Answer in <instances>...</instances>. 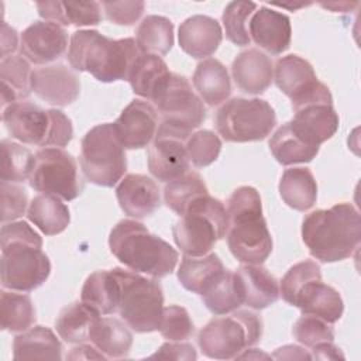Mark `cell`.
Masks as SVG:
<instances>
[{
  "label": "cell",
  "mask_w": 361,
  "mask_h": 361,
  "mask_svg": "<svg viewBox=\"0 0 361 361\" xmlns=\"http://www.w3.org/2000/svg\"><path fill=\"white\" fill-rule=\"evenodd\" d=\"M1 286L32 292L51 274V261L41 250L42 237L24 220L1 226Z\"/></svg>",
  "instance_id": "6da1fadb"
},
{
  "label": "cell",
  "mask_w": 361,
  "mask_h": 361,
  "mask_svg": "<svg viewBox=\"0 0 361 361\" xmlns=\"http://www.w3.org/2000/svg\"><path fill=\"white\" fill-rule=\"evenodd\" d=\"M302 240L312 257L322 262L350 258L361 241V217L351 203L319 209L302 221Z\"/></svg>",
  "instance_id": "7a4b0ae2"
},
{
  "label": "cell",
  "mask_w": 361,
  "mask_h": 361,
  "mask_svg": "<svg viewBox=\"0 0 361 361\" xmlns=\"http://www.w3.org/2000/svg\"><path fill=\"white\" fill-rule=\"evenodd\" d=\"M134 38L113 39L96 30L75 31L69 41L68 62L73 71L89 72L99 82L127 80L141 55Z\"/></svg>",
  "instance_id": "3957f363"
},
{
  "label": "cell",
  "mask_w": 361,
  "mask_h": 361,
  "mask_svg": "<svg viewBox=\"0 0 361 361\" xmlns=\"http://www.w3.org/2000/svg\"><path fill=\"white\" fill-rule=\"evenodd\" d=\"M227 245L233 257L243 264H264L272 252V237L262 216L258 190L240 186L228 197Z\"/></svg>",
  "instance_id": "277c9868"
},
{
  "label": "cell",
  "mask_w": 361,
  "mask_h": 361,
  "mask_svg": "<svg viewBox=\"0 0 361 361\" xmlns=\"http://www.w3.org/2000/svg\"><path fill=\"white\" fill-rule=\"evenodd\" d=\"M111 254L128 269L159 279L173 272L178 251L140 221L120 220L109 234Z\"/></svg>",
  "instance_id": "5b68a950"
},
{
  "label": "cell",
  "mask_w": 361,
  "mask_h": 361,
  "mask_svg": "<svg viewBox=\"0 0 361 361\" xmlns=\"http://www.w3.org/2000/svg\"><path fill=\"white\" fill-rule=\"evenodd\" d=\"M228 227L226 206L221 200L203 195L195 199L175 223L172 235L185 255L203 257L226 237Z\"/></svg>",
  "instance_id": "8992f818"
},
{
  "label": "cell",
  "mask_w": 361,
  "mask_h": 361,
  "mask_svg": "<svg viewBox=\"0 0 361 361\" xmlns=\"http://www.w3.org/2000/svg\"><path fill=\"white\" fill-rule=\"evenodd\" d=\"M111 272L120 285L117 313L121 320L135 333L158 330L164 310V290L158 279L123 268H113Z\"/></svg>",
  "instance_id": "52a82bcc"
},
{
  "label": "cell",
  "mask_w": 361,
  "mask_h": 361,
  "mask_svg": "<svg viewBox=\"0 0 361 361\" xmlns=\"http://www.w3.org/2000/svg\"><path fill=\"white\" fill-rule=\"evenodd\" d=\"M262 337V319L250 310L213 317L197 334L202 353L214 360H233Z\"/></svg>",
  "instance_id": "ba28073f"
},
{
  "label": "cell",
  "mask_w": 361,
  "mask_h": 361,
  "mask_svg": "<svg viewBox=\"0 0 361 361\" xmlns=\"http://www.w3.org/2000/svg\"><path fill=\"white\" fill-rule=\"evenodd\" d=\"M79 164L85 178L97 186L113 188L123 179L127 158L113 123L97 124L83 135Z\"/></svg>",
  "instance_id": "9c48e42d"
},
{
  "label": "cell",
  "mask_w": 361,
  "mask_h": 361,
  "mask_svg": "<svg viewBox=\"0 0 361 361\" xmlns=\"http://www.w3.org/2000/svg\"><path fill=\"white\" fill-rule=\"evenodd\" d=\"M151 102L159 117L158 128L182 138L188 140L206 120L203 100L182 75L171 72L169 79Z\"/></svg>",
  "instance_id": "30bf717a"
},
{
  "label": "cell",
  "mask_w": 361,
  "mask_h": 361,
  "mask_svg": "<svg viewBox=\"0 0 361 361\" xmlns=\"http://www.w3.org/2000/svg\"><path fill=\"white\" fill-rule=\"evenodd\" d=\"M275 124V110L258 97H233L214 116V127L227 142L261 141L271 134Z\"/></svg>",
  "instance_id": "8fae6325"
},
{
  "label": "cell",
  "mask_w": 361,
  "mask_h": 361,
  "mask_svg": "<svg viewBox=\"0 0 361 361\" xmlns=\"http://www.w3.org/2000/svg\"><path fill=\"white\" fill-rule=\"evenodd\" d=\"M292 109L295 116L289 124L296 135L309 145L320 147L338 130L340 120L333 107V96L322 82L305 96L293 100Z\"/></svg>",
  "instance_id": "7c38bea8"
},
{
  "label": "cell",
  "mask_w": 361,
  "mask_h": 361,
  "mask_svg": "<svg viewBox=\"0 0 361 361\" xmlns=\"http://www.w3.org/2000/svg\"><path fill=\"white\" fill-rule=\"evenodd\" d=\"M28 180L34 190L58 196L66 202L76 199L85 188L75 158L54 147L41 148L35 152V164Z\"/></svg>",
  "instance_id": "4fadbf2b"
},
{
  "label": "cell",
  "mask_w": 361,
  "mask_h": 361,
  "mask_svg": "<svg viewBox=\"0 0 361 361\" xmlns=\"http://www.w3.org/2000/svg\"><path fill=\"white\" fill-rule=\"evenodd\" d=\"M113 126L124 148L140 149L152 142L159 126V117L154 104L134 99L123 109Z\"/></svg>",
  "instance_id": "5bb4252c"
},
{
  "label": "cell",
  "mask_w": 361,
  "mask_h": 361,
  "mask_svg": "<svg viewBox=\"0 0 361 361\" xmlns=\"http://www.w3.org/2000/svg\"><path fill=\"white\" fill-rule=\"evenodd\" d=\"M68 49V32L49 21H34L20 35V54L28 62L47 65L59 59Z\"/></svg>",
  "instance_id": "9a60e30c"
},
{
  "label": "cell",
  "mask_w": 361,
  "mask_h": 361,
  "mask_svg": "<svg viewBox=\"0 0 361 361\" xmlns=\"http://www.w3.org/2000/svg\"><path fill=\"white\" fill-rule=\"evenodd\" d=\"M147 162L151 175L161 182L172 179L189 171V157L186 152V138L157 130V134L148 147Z\"/></svg>",
  "instance_id": "2e32d148"
},
{
  "label": "cell",
  "mask_w": 361,
  "mask_h": 361,
  "mask_svg": "<svg viewBox=\"0 0 361 361\" xmlns=\"http://www.w3.org/2000/svg\"><path fill=\"white\" fill-rule=\"evenodd\" d=\"M1 118L11 138L28 145L47 147L51 130L49 110L30 102H17L3 110Z\"/></svg>",
  "instance_id": "e0dca14e"
},
{
  "label": "cell",
  "mask_w": 361,
  "mask_h": 361,
  "mask_svg": "<svg viewBox=\"0 0 361 361\" xmlns=\"http://www.w3.org/2000/svg\"><path fill=\"white\" fill-rule=\"evenodd\" d=\"M31 90L51 106L65 107L80 94V80L71 68L55 63L37 68L31 73Z\"/></svg>",
  "instance_id": "ac0fdd59"
},
{
  "label": "cell",
  "mask_w": 361,
  "mask_h": 361,
  "mask_svg": "<svg viewBox=\"0 0 361 361\" xmlns=\"http://www.w3.org/2000/svg\"><path fill=\"white\" fill-rule=\"evenodd\" d=\"M248 32L261 49L271 55H281L290 45L292 27L286 14L261 6L250 18Z\"/></svg>",
  "instance_id": "d6986e66"
},
{
  "label": "cell",
  "mask_w": 361,
  "mask_h": 361,
  "mask_svg": "<svg viewBox=\"0 0 361 361\" xmlns=\"http://www.w3.org/2000/svg\"><path fill=\"white\" fill-rule=\"evenodd\" d=\"M121 210L133 219H145L161 206V193L157 182L147 175L128 173L116 188Z\"/></svg>",
  "instance_id": "ffe728a7"
},
{
  "label": "cell",
  "mask_w": 361,
  "mask_h": 361,
  "mask_svg": "<svg viewBox=\"0 0 361 361\" xmlns=\"http://www.w3.org/2000/svg\"><path fill=\"white\" fill-rule=\"evenodd\" d=\"M223 31L213 17L196 14L180 23L178 30L179 47L195 59L212 56L220 47Z\"/></svg>",
  "instance_id": "44dd1931"
},
{
  "label": "cell",
  "mask_w": 361,
  "mask_h": 361,
  "mask_svg": "<svg viewBox=\"0 0 361 361\" xmlns=\"http://www.w3.org/2000/svg\"><path fill=\"white\" fill-rule=\"evenodd\" d=\"M235 86L248 94L264 93L274 80L272 59L257 48L241 51L231 63Z\"/></svg>",
  "instance_id": "7402d4cb"
},
{
  "label": "cell",
  "mask_w": 361,
  "mask_h": 361,
  "mask_svg": "<svg viewBox=\"0 0 361 361\" xmlns=\"http://www.w3.org/2000/svg\"><path fill=\"white\" fill-rule=\"evenodd\" d=\"M243 305L261 310L274 305L279 298L276 278L262 265L244 264L234 271Z\"/></svg>",
  "instance_id": "603a6c76"
},
{
  "label": "cell",
  "mask_w": 361,
  "mask_h": 361,
  "mask_svg": "<svg viewBox=\"0 0 361 361\" xmlns=\"http://www.w3.org/2000/svg\"><path fill=\"white\" fill-rule=\"evenodd\" d=\"M293 306L299 307L302 314L320 317L330 324L338 322L344 312L341 295L322 278L307 282L296 295Z\"/></svg>",
  "instance_id": "cb8c5ba5"
},
{
  "label": "cell",
  "mask_w": 361,
  "mask_h": 361,
  "mask_svg": "<svg viewBox=\"0 0 361 361\" xmlns=\"http://www.w3.org/2000/svg\"><path fill=\"white\" fill-rule=\"evenodd\" d=\"M274 79L278 89L288 96L290 102L302 97L319 83L310 62L295 54L282 56L276 61Z\"/></svg>",
  "instance_id": "d4e9b609"
},
{
  "label": "cell",
  "mask_w": 361,
  "mask_h": 361,
  "mask_svg": "<svg viewBox=\"0 0 361 361\" xmlns=\"http://www.w3.org/2000/svg\"><path fill=\"white\" fill-rule=\"evenodd\" d=\"M89 341L107 360L124 358L133 347V333L124 320L99 316L90 329Z\"/></svg>",
  "instance_id": "484cf974"
},
{
  "label": "cell",
  "mask_w": 361,
  "mask_h": 361,
  "mask_svg": "<svg viewBox=\"0 0 361 361\" xmlns=\"http://www.w3.org/2000/svg\"><path fill=\"white\" fill-rule=\"evenodd\" d=\"M224 272L226 268L214 252L203 257L183 255L178 268V279L186 290L202 296Z\"/></svg>",
  "instance_id": "4316f807"
},
{
  "label": "cell",
  "mask_w": 361,
  "mask_h": 361,
  "mask_svg": "<svg viewBox=\"0 0 361 361\" xmlns=\"http://www.w3.org/2000/svg\"><path fill=\"white\" fill-rule=\"evenodd\" d=\"M35 6L41 18L61 27H90L102 21V4L97 1H38Z\"/></svg>",
  "instance_id": "83f0119b"
},
{
  "label": "cell",
  "mask_w": 361,
  "mask_h": 361,
  "mask_svg": "<svg viewBox=\"0 0 361 361\" xmlns=\"http://www.w3.org/2000/svg\"><path fill=\"white\" fill-rule=\"evenodd\" d=\"M195 90L207 106L224 103L231 94V80L227 68L216 58L197 63L193 78Z\"/></svg>",
  "instance_id": "f1b7e54d"
},
{
  "label": "cell",
  "mask_w": 361,
  "mask_h": 361,
  "mask_svg": "<svg viewBox=\"0 0 361 361\" xmlns=\"http://www.w3.org/2000/svg\"><path fill=\"white\" fill-rule=\"evenodd\" d=\"M14 360H62V344L45 326H34L13 340Z\"/></svg>",
  "instance_id": "f546056e"
},
{
  "label": "cell",
  "mask_w": 361,
  "mask_h": 361,
  "mask_svg": "<svg viewBox=\"0 0 361 361\" xmlns=\"http://www.w3.org/2000/svg\"><path fill=\"white\" fill-rule=\"evenodd\" d=\"M80 300L100 316L116 313L120 300V285L111 269L90 274L82 286Z\"/></svg>",
  "instance_id": "4dcf8cb0"
},
{
  "label": "cell",
  "mask_w": 361,
  "mask_h": 361,
  "mask_svg": "<svg viewBox=\"0 0 361 361\" xmlns=\"http://www.w3.org/2000/svg\"><path fill=\"white\" fill-rule=\"evenodd\" d=\"M171 72L168 65L159 55L141 54L128 75V83L134 94L152 100L169 79Z\"/></svg>",
  "instance_id": "1f68e13d"
},
{
  "label": "cell",
  "mask_w": 361,
  "mask_h": 361,
  "mask_svg": "<svg viewBox=\"0 0 361 361\" xmlns=\"http://www.w3.org/2000/svg\"><path fill=\"white\" fill-rule=\"evenodd\" d=\"M279 195L293 210L306 212L316 203L317 183L312 171L306 166L288 168L279 180Z\"/></svg>",
  "instance_id": "d6a6232c"
},
{
  "label": "cell",
  "mask_w": 361,
  "mask_h": 361,
  "mask_svg": "<svg viewBox=\"0 0 361 361\" xmlns=\"http://www.w3.org/2000/svg\"><path fill=\"white\" fill-rule=\"evenodd\" d=\"M31 66L21 55H10L0 62L1 79V109L31 94Z\"/></svg>",
  "instance_id": "836d02e7"
},
{
  "label": "cell",
  "mask_w": 361,
  "mask_h": 361,
  "mask_svg": "<svg viewBox=\"0 0 361 361\" xmlns=\"http://www.w3.org/2000/svg\"><path fill=\"white\" fill-rule=\"evenodd\" d=\"M28 220L45 235H56L66 230L71 213L61 197L41 193L35 196L27 209Z\"/></svg>",
  "instance_id": "e575fe53"
},
{
  "label": "cell",
  "mask_w": 361,
  "mask_h": 361,
  "mask_svg": "<svg viewBox=\"0 0 361 361\" xmlns=\"http://www.w3.org/2000/svg\"><path fill=\"white\" fill-rule=\"evenodd\" d=\"M99 316L82 300H76L59 312L55 320V330L65 343L80 344L89 341L90 329Z\"/></svg>",
  "instance_id": "d590c367"
},
{
  "label": "cell",
  "mask_w": 361,
  "mask_h": 361,
  "mask_svg": "<svg viewBox=\"0 0 361 361\" xmlns=\"http://www.w3.org/2000/svg\"><path fill=\"white\" fill-rule=\"evenodd\" d=\"M274 158L281 165H293L310 162L317 154L320 147H313L305 142L292 130L289 121L281 126L268 141Z\"/></svg>",
  "instance_id": "8d00e7d4"
},
{
  "label": "cell",
  "mask_w": 361,
  "mask_h": 361,
  "mask_svg": "<svg viewBox=\"0 0 361 361\" xmlns=\"http://www.w3.org/2000/svg\"><path fill=\"white\" fill-rule=\"evenodd\" d=\"M173 41V24L164 16H147L135 30V42L142 54L166 55Z\"/></svg>",
  "instance_id": "74e56055"
},
{
  "label": "cell",
  "mask_w": 361,
  "mask_h": 361,
  "mask_svg": "<svg viewBox=\"0 0 361 361\" xmlns=\"http://www.w3.org/2000/svg\"><path fill=\"white\" fill-rule=\"evenodd\" d=\"M0 293L1 329L10 333H23L31 329L37 320L31 298L17 290H1Z\"/></svg>",
  "instance_id": "f35d334b"
},
{
  "label": "cell",
  "mask_w": 361,
  "mask_h": 361,
  "mask_svg": "<svg viewBox=\"0 0 361 361\" xmlns=\"http://www.w3.org/2000/svg\"><path fill=\"white\" fill-rule=\"evenodd\" d=\"M203 195H209L207 186L203 178L195 171L185 172L183 175L168 182L164 188L165 204L179 216L186 212L188 206L195 199Z\"/></svg>",
  "instance_id": "ab89813d"
},
{
  "label": "cell",
  "mask_w": 361,
  "mask_h": 361,
  "mask_svg": "<svg viewBox=\"0 0 361 361\" xmlns=\"http://www.w3.org/2000/svg\"><path fill=\"white\" fill-rule=\"evenodd\" d=\"M204 306L216 316L228 314L243 306V298L237 285L234 271H227L214 282V285L202 295Z\"/></svg>",
  "instance_id": "60d3db41"
},
{
  "label": "cell",
  "mask_w": 361,
  "mask_h": 361,
  "mask_svg": "<svg viewBox=\"0 0 361 361\" xmlns=\"http://www.w3.org/2000/svg\"><path fill=\"white\" fill-rule=\"evenodd\" d=\"M35 164V155L24 145L11 140L1 141V180L24 182L30 179Z\"/></svg>",
  "instance_id": "b9f144b4"
},
{
  "label": "cell",
  "mask_w": 361,
  "mask_h": 361,
  "mask_svg": "<svg viewBox=\"0 0 361 361\" xmlns=\"http://www.w3.org/2000/svg\"><path fill=\"white\" fill-rule=\"evenodd\" d=\"M258 10L257 3L252 1H230L221 16L226 38L237 47L250 45L251 38L248 32V23L251 16Z\"/></svg>",
  "instance_id": "7bdbcfd3"
},
{
  "label": "cell",
  "mask_w": 361,
  "mask_h": 361,
  "mask_svg": "<svg viewBox=\"0 0 361 361\" xmlns=\"http://www.w3.org/2000/svg\"><path fill=\"white\" fill-rule=\"evenodd\" d=\"M221 151V141L217 134L210 130H197L186 140V152L189 161L196 168L213 164Z\"/></svg>",
  "instance_id": "ee69618b"
},
{
  "label": "cell",
  "mask_w": 361,
  "mask_h": 361,
  "mask_svg": "<svg viewBox=\"0 0 361 361\" xmlns=\"http://www.w3.org/2000/svg\"><path fill=\"white\" fill-rule=\"evenodd\" d=\"M322 278L320 265L316 261L305 259L295 265H292L288 272L283 275L281 285H279V295L282 299L293 306L295 298L299 290L310 281Z\"/></svg>",
  "instance_id": "f6af8a7d"
},
{
  "label": "cell",
  "mask_w": 361,
  "mask_h": 361,
  "mask_svg": "<svg viewBox=\"0 0 361 361\" xmlns=\"http://www.w3.org/2000/svg\"><path fill=\"white\" fill-rule=\"evenodd\" d=\"M158 331L169 341H185L195 333V324L189 312L179 305L165 306Z\"/></svg>",
  "instance_id": "bcb514c9"
},
{
  "label": "cell",
  "mask_w": 361,
  "mask_h": 361,
  "mask_svg": "<svg viewBox=\"0 0 361 361\" xmlns=\"http://www.w3.org/2000/svg\"><path fill=\"white\" fill-rule=\"evenodd\" d=\"M292 334L300 344L310 348L320 343L334 341V330L331 324L312 314H302L295 322Z\"/></svg>",
  "instance_id": "7dc6e473"
},
{
  "label": "cell",
  "mask_w": 361,
  "mask_h": 361,
  "mask_svg": "<svg viewBox=\"0 0 361 361\" xmlns=\"http://www.w3.org/2000/svg\"><path fill=\"white\" fill-rule=\"evenodd\" d=\"M1 192V221L8 223L21 217L28 204L27 190L13 182H0Z\"/></svg>",
  "instance_id": "c3c4849f"
},
{
  "label": "cell",
  "mask_w": 361,
  "mask_h": 361,
  "mask_svg": "<svg viewBox=\"0 0 361 361\" xmlns=\"http://www.w3.org/2000/svg\"><path fill=\"white\" fill-rule=\"evenodd\" d=\"M106 18L117 25L135 24L145 10L144 1H103Z\"/></svg>",
  "instance_id": "681fc988"
},
{
  "label": "cell",
  "mask_w": 361,
  "mask_h": 361,
  "mask_svg": "<svg viewBox=\"0 0 361 361\" xmlns=\"http://www.w3.org/2000/svg\"><path fill=\"white\" fill-rule=\"evenodd\" d=\"M49 114H51V130H49L47 147H54V148L66 147L73 137V126L71 118L62 110H58V109H49Z\"/></svg>",
  "instance_id": "f907efd6"
},
{
  "label": "cell",
  "mask_w": 361,
  "mask_h": 361,
  "mask_svg": "<svg viewBox=\"0 0 361 361\" xmlns=\"http://www.w3.org/2000/svg\"><path fill=\"white\" fill-rule=\"evenodd\" d=\"M149 358H162V360H185L192 361L197 358L195 347L189 343L182 341H169L164 343Z\"/></svg>",
  "instance_id": "816d5d0a"
},
{
  "label": "cell",
  "mask_w": 361,
  "mask_h": 361,
  "mask_svg": "<svg viewBox=\"0 0 361 361\" xmlns=\"http://www.w3.org/2000/svg\"><path fill=\"white\" fill-rule=\"evenodd\" d=\"M1 59L6 56H10L16 52L17 48H20V39L17 31L10 27L6 21H1Z\"/></svg>",
  "instance_id": "f5cc1de1"
},
{
  "label": "cell",
  "mask_w": 361,
  "mask_h": 361,
  "mask_svg": "<svg viewBox=\"0 0 361 361\" xmlns=\"http://www.w3.org/2000/svg\"><path fill=\"white\" fill-rule=\"evenodd\" d=\"M312 360H338L344 358L341 350L333 344V341L320 343L312 347Z\"/></svg>",
  "instance_id": "db71d44e"
},
{
  "label": "cell",
  "mask_w": 361,
  "mask_h": 361,
  "mask_svg": "<svg viewBox=\"0 0 361 361\" xmlns=\"http://www.w3.org/2000/svg\"><path fill=\"white\" fill-rule=\"evenodd\" d=\"M66 360H107L94 345L83 344L73 347L66 355Z\"/></svg>",
  "instance_id": "11a10c76"
},
{
  "label": "cell",
  "mask_w": 361,
  "mask_h": 361,
  "mask_svg": "<svg viewBox=\"0 0 361 361\" xmlns=\"http://www.w3.org/2000/svg\"><path fill=\"white\" fill-rule=\"evenodd\" d=\"M272 358H276V360H312V355L310 353H307L305 348L299 347V345H295V344H286L283 347H279L275 350V353L271 355Z\"/></svg>",
  "instance_id": "9f6ffc18"
},
{
  "label": "cell",
  "mask_w": 361,
  "mask_h": 361,
  "mask_svg": "<svg viewBox=\"0 0 361 361\" xmlns=\"http://www.w3.org/2000/svg\"><path fill=\"white\" fill-rule=\"evenodd\" d=\"M357 4H358V3H353V4H350V3H327V4L320 3L322 7L330 8V10H333V11H338V10H341L343 7H355Z\"/></svg>",
  "instance_id": "6f0895ef"
},
{
  "label": "cell",
  "mask_w": 361,
  "mask_h": 361,
  "mask_svg": "<svg viewBox=\"0 0 361 361\" xmlns=\"http://www.w3.org/2000/svg\"><path fill=\"white\" fill-rule=\"evenodd\" d=\"M275 6H279V7H285V8H290V10H298L300 7H306V6H310V3H298V4H286V3H276Z\"/></svg>",
  "instance_id": "680465c9"
}]
</instances>
